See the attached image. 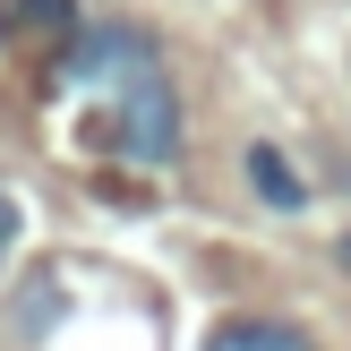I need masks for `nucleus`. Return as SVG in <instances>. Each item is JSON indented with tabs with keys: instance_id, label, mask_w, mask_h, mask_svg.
<instances>
[{
	"instance_id": "2",
	"label": "nucleus",
	"mask_w": 351,
	"mask_h": 351,
	"mask_svg": "<svg viewBox=\"0 0 351 351\" xmlns=\"http://www.w3.org/2000/svg\"><path fill=\"white\" fill-rule=\"evenodd\" d=\"M137 69H163V51H154L146 26H77L60 43V77H77V86H120Z\"/></svg>"
},
{
	"instance_id": "4",
	"label": "nucleus",
	"mask_w": 351,
	"mask_h": 351,
	"mask_svg": "<svg viewBox=\"0 0 351 351\" xmlns=\"http://www.w3.org/2000/svg\"><path fill=\"white\" fill-rule=\"evenodd\" d=\"M0 34L9 43H69L77 34V0H0Z\"/></svg>"
},
{
	"instance_id": "5",
	"label": "nucleus",
	"mask_w": 351,
	"mask_h": 351,
	"mask_svg": "<svg viewBox=\"0 0 351 351\" xmlns=\"http://www.w3.org/2000/svg\"><path fill=\"white\" fill-rule=\"evenodd\" d=\"M240 171H249V189L274 206V215H300V206H308V180L283 163V146H249V154H240Z\"/></svg>"
},
{
	"instance_id": "3",
	"label": "nucleus",
	"mask_w": 351,
	"mask_h": 351,
	"mask_svg": "<svg viewBox=\"0 0 351 351\" xmlns=\"http://www.w3.org/2000/svg\"><path fill=\"white\" fill-rule=\"evenodd\" d=\"M206 351H317V335L300 317H223Z\"/></svg>"
},
{
	"instance_id": "6",
	"label": "nucleus",
	"mask_w": 351,
	"mask_h": 351,
	"mask_svg": "<svg viewBox=\"0 0 351 351\" xmlns=\"http://www.w3.org/2000/svg\"><path fill=\"white\" fill-rule=\"evenodd\" d=\"M17 240H26V215H17V197H9V189H0V274H9Z\"/></svg>"
},
{
	"instance_id": "1",
	"label": "nucleus",
	"mask_w": 351,
	"mask_h": 351,
	"mask_svg": "<svg viewBox=\"0 0 351 351\" xmlns=\"http://www.w3.org/2000/svg\"><path fill=\"white\" fill-rule=\"evenodd\" d=\"M95 137L120 154V163H171L180 154V86L163 77V69H137V77H120V86H103V120H95Z\"/></svg>"
}]
</instances>
